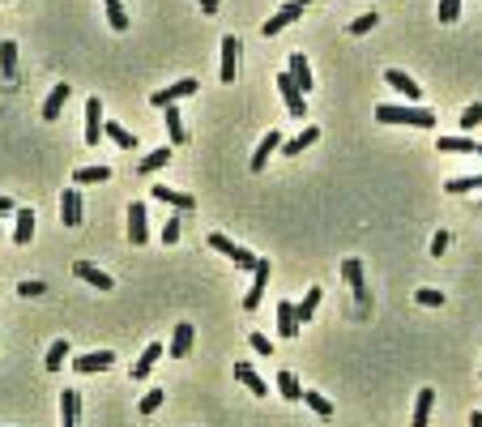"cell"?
I'll use <instances>...</instances> for the list:
<instances>
[{"mask_svg":"<svg viewBox=\"0 0 482 427\" xmlns=\"http://www.w3.org/2000/svg\"><path fill=\"white\" fill-rule=\"evenodd\" d=\"M376 120H380V124H414V128H431V124H436V111H427V107H393V103H380V107H376Z\"/></svg>","mask_w":482,"mask_h":427,"instance_id":"1","label":"cell"},{"mask_svg":"<svg viewBox=\"0 0 482 427\" xmlns=\"http://www.w3.org/2000/svg\"><path fill=\"white\" fill-rule=\"evenodd\" d=\"M278 94H282V103H286V111H290V115H299V120L308 115V94L295 86V77H290V73H278Z\"/></svg>","mask_w":482,"mask_h":427,"instance_id":"2","label":"cell"},{"mask_svg":"<svg viewBox=\"0 0 482 427\" xmlns=\"http://www.w3.org/2000/svg\"><path fill=\"white\" fill-rule=\"evenodd\" d=\"M145 240H150V210H145V201H132L128 205V244L145 248Z\"/></svg>","mask_w":482,"mask_h":427,"instance_id":"3","label":"cell"},{"mask_svg":"<svg viewBox=\"0 0 482 427\" xmlns=\"http://www.w3.org/2000/svg\"><path fill=\"white\" fill-rule=\"evenodd\" d=\"M299 17H303V4H299V0H290V4H282V9H278V13L261 26V34H265V38H273V34H282L290 21H299Z\"/></svg>","mask_w":482,"mask_h":427,"instance_id":"4","label":"cell"},{"mask_svg":"<svg viewBox=\"0 0 482 427\" xmlns=\"http://www.w3.org/2000/svg\"><path fill=\"white\" fill-rule=\"evenodd\" d=\"M235 77H239V38H235V34H226V38H222V64H218V81H226V86H231Z\"/></svg>","mask_w":482,"mask_h":427,"instance_id":"5","label":"cell"},{"mask_svg":"<svg viewBox=\"0 0 482 427\" xmlns=\"http://www.w3.org/2000/svg\"><path fill=\"white\" fill-rule=\"evenodd\" d=\"M188 94H197V81H192V77H179L175 86L154 90V94H150V103H154V107H175V103H179V98H188Z\"/></svg>","mask_w":482,"mask_h":427,"instance_id":"6","label":"cell"},{"mask_svg":"<svg viewBox=\"0 0 482 427\" xmlns=\"http://www.w3.org/2000/svg\"><path fill=\"white\" fill-rule=\"evenodd\" d=\"M256 278H252V287H248V295H243V312H256V304H261V295H265V287H269V261H256V269H252Z\"/></svg>","mask_w":482,"mask_h":427,"instance_id":"7","label":"cell"},{"mask_svg":"<svg viewBox=\"0 0 482 427\" xmlns=\"http://www.w3.org/2000/svg\"><path fill=\"white\" fill-rule=\"evenodd\" d=\"M103 141V98H85V145Z\"/></svg>","mask_w":482,"mask_h":427,"instance_id":"8","label":"cell"},{"mask_svg":"<svg viewBox=\"0 0 482 427\" xmlns=\"http://www.w3.org/2000/svg\"><path fill=\"white\" fill-rule=\"evenodd\" d=\"M73 278H81V282H90L94 291H111L115 282H111V274H103L98 265H90V261H73Z\"/></svg>","mask_w":482,"mask_h":427,"instance_id":"9","label":"cell"},{"mask_svg":"<svg viewBox=\"0 0 482 427\" xmlns=\"http://www.w3.org/2000/svg\"><path fill=\"white\" fill-rule=\"evenodd\" d=\"M81 192L77 188H64V197H60V222L64 227H81Z\"/></svg>","mask_w":482,"mask_h":427,"instance_id":"10","label":"cell"},{"mask_svg":"<svg viewBox=\"0 0 482 427\" xmlns=\"http://www.w3.org/2000/svg\"><path fill=\"white\" fill-rule=\"evenodd\" d=\"M273 150H282V133H278V128H273V133H265V137H261V145H256V154H252V171H256V175L265 171V163L273 158Z\"/></svg>","mask_w":482,"mask_h":427,"instance_id":"11","label":"cell"},{"mask_svg":"<svg viewBox=\"0 0 482 427\" xmlns=\"http://www.w3.org/2000/svg\"><path fill=\"white\" fill-rule=\"evenodd\" d=\"M111 364H115V355H111V351H94V355H81V359H73V372L90 376V372H107Z\"/></svg>","mask_w":482,"mask_h":427,"instance_id":"12","label":"cell"},{"mask_svg":"<svg viewBox=\"0 0 482 427\" xmlns=\"http://www.w3.org/2000/svg\"><path fill=\"white\" fill-rule=\"evenodd\" d=\"M286 73L295 77V86H299L303 94H312V81H316V77H312V64H308V56H303V51H295V56H290V68H286Z\"/></svg>","mask_w":482,"mask_h":427,"instance_id":"13","label":"cell"},{"mask_svg":"<svg viewBox=\"0 0 482 427\" xmlns=\"http://www.w3.org/2000/svg\"><path fill=\"white\" fill-rule=\"evenodd\" d=\"M384 81H389L397 94H406L410 103H419V94H423V90H419V81H414L410 73H402V68H389V73H384Z\"/></svg>","mask_w":482,"mask_h":427,"instance_id":"14","label":"cell"},{"mask_svg":"<svg viewBox=\"0 0 482 427\" xmlns=\"http://www.w3.org/2000/svg\"><path fill=\"white\" fill-rule=\"evenodd\" d=\"M34 218H38L34 210H17V214H13V244L26 248V244L34 240Z\"/></svg>","mask_w":482,"mask_h":427,"instance_id":"15","label":"cell"},{"mask_svg":"<svg viewBox=\"0 0 482 427\" xmlns=\"http://www.w3.org/2000/svg\"><path fill=\"white\" fill-rule=\"evenodd\" d=\"M192 325L188 321H179L175 325V334H171V346H167V355H175V359H184V355H192Z\"/></svg>","mask_w":482,"mask_h":427,"instance_id":"16","label":"cell"},{"mask_svg":"<svg viewBox=\"0 0 482 427\" xmlns=\"http://www.w3.org/2000/svg\"><path fill=\"white\" fill-rule=\"evenodd\" d=\"M235 381H239L252 398H265V393H269V385L256 376V368H252V364H235Z\"/></svg>","mask_w":482,"mask_h":427,"instance_id":"17","label":"cell"},{"mask_svg":"<svg viewBox=\"0 0 482 427\" xmlns=\"http://www.w3.org/2000/svg\"><path fill=\"white\" fill-rule=\"evenodd\" d=\"M171 154H175V145H158V150H150V154L141 158L137 175H154V171H162V167L171 163Z\"/></svg>","mask_w":482,"mask_h":427,"instance_id":"18","label":"cell"},{"mask_svg":"<svg viewBox=\"0 0 482 427\" xmlns=\"http://www.w3.org/2000/svg\"><path fill=\"white\" fill-rule=\"evenodd\" d=\"M295 334H299V312L290 299H282L278 304V338H295Z\"/></svg>","mask_w":482,"mask_h":427,"instance_id":"19","label":"cell"},{"mask_svg":"<svg viewBox=\"0 0 482 427\" xmlns=\"http://www.w3.org/2000/svg\"><path fill=\"white\" fill-rule=\"evenodd\" d=\"M162 355H167V346H158V342H150V346L141 351V359L132 364V381H145V376H150V368H154V364H158Z\"/></svg>","mask_w":482,"mask_h":427,"instance_id":"20","label":"cell"},{"mask_svg":"<svg viewBox=\"0 0 482 427\" xmlns=\"http://www.w3.org/2000/svg\"><path fill=\"white\" fill-rule=\"evenodd\" d=\"M316 141H320V128L312 124V128H303L299 137H290V141H282V154H286V158H295V154H303V150H308V145H316Z\"/></svg>","mask_w":482,"mask_h":427,"instance_id":"21","label":"cell"},{"mask_svg":"<svg viewBox=\"0 0 482 427\" xmlns=\"http://www.w3.org/2000/svg\"><path fill=\"white\" fill-rule=\"evenodd\" d=\"M342 282L363 299V261H359V257H346V261H342Z\"/></svg>","mask_w":482,"mask_h":427,"instance_id":"22","label":"cell"},{"mask_svg":"<svg viewBox=\"0 0 482 427\" xmlns=\"http://www.w3.org/2000/svg\"><path fill=\"white\" fill-rule=\"evenodd\" d=\"M431 406H436V389H419V398H414V427H427L431 423Z\"/></svg>","mask_w":482,"mask_h":427,"instance_id":"23","label":"cell"},{"mask_svg":"<svg viewBox=\"0 0 482 427\" xmlns=\"http://www.w3.org/2000/svg\"><path fill=\"white\" fill-rule=\"evenodd\" d=\"M64 103H68V81H60V86L43 98V120H56V115L64 111Z\"/></svg>","mask_w":482,"mask_h":427,"instance_id":"24","label":"cell"},{"mask_svg":"<svg viewBox=\"0 0 482 427\" xmlns=\"http://www.w3.org/2000/svg\"><path fill=\"white\" fill-rule=\"evenodd\" d=\"M103 137H107V141H115L120 150H137V145H141V141H137L124 124H115V120H107V124H103Z\"/></svg>","mask_w":482,"mask_h":427,"instance_id":"25","label":"cell"},{"mask_svg":"<svg viewBox=\"0 0 482 427\" xmlns=\"http://www.w3.org/2000/svg\"><path fill=\"white\" fill-rule=\"evenodd\" d=\"M0 77H4V81L17 77V43H13V38L0 43Z\"/></svg>","mask_w":482,"mask_h":427,"instance_id":"26","label":"cell"},{"mask_svg":"<svg viewBox=\"0 0 482 427\" xmlns=\"http://www.w3.org/2000/svg\"><path fill=\"white\" fill-rule=\"evenodd\" d=\"M154 197H158V201H167V205H175V210H192V205H197V197H192V192H175V188H167V184H158V188H154Z\"/></svg>","mask_w":482,"mask_h":427,"instance_id":"27","label":"cell"},{"mask_svg":"<svg viewBox=\"0 0 482 427\" xmlns=\"http://www.w3.org/2000/svg\"><path fill=\"white\" fill-rule=\"evenodd\" d=\"M436 145H440L444 154H478V141H474V137H440Z\"/></svg>","mask_w":482,"mask_h":427,"instance_id":"28","label":"cell"},{"mask_svg":"<svg viewBox=\"0 0 482 427\" xmlns=\"http://www.w3.org/2000/svg\"><path fill=\"white\" fill-rule=\"evenodd\" d=\"M60 419H64V423H77V419H81V398H77V389H64V393H60Z\"/></svg>","mask_w":482,"mask_h":427,"instance_id":"29","label":"cell"},{"mask_svg":"<svg viewBox=\"0 0 482 427\" xmlns=\"http://www.w3.org/2000/svg\"><path fill=\"white\" fill-rule=\"evenodd\" d=\"M111 180V167H77L73 171V184H107Z\"/></svg>","mask_w":482,"mask_h":427,"instance_id":"30","label":"cell"},{"mask_svg":"<svg viewBox=\"0 0 482 427\" xmlns=\"http://www.w3.org/2000/svg\"><path fill=\"white\" fill-rule=\"evenodd\" d=\"M68 351H73V346H68V338H56V342L47 346V372H60V368H64V359H68Z\"/></svg>","mask_w":482,"mask_h":427,"instance_id":"31","label":"cell"},{"mask_svg":"<svg viewBox=\"0 0 482 427\" xmlns=\"http://www.w3.org/2000/svg\"><path fill=\"white\" fill-rule=\"evenodd\" d=\"M278 393H282L286 402H299V398H303V385H299L290 372H278Z\"/></svg>","mask_w":482,"mask_h":427,"instance_id":"32","label":"cell"},{"mask_svg":"<svg viewBox=\"0 0 482 427\" xmlns=\"http://www.w3.org/2000/svg\"><path fill=\"white\" fill-rule=\"evenodd\" d=\"M303 402H308V406H312L320 419H333V402H329V398H320L316 389H303Z\"/></svg>","mask_w":482,"mask_h":427,"instance_id":"33","label":"cell"},{"mask_svg":"<svg viewBox=\"0 0 482 427\" xmlns=\"http://www.w3.org/2000/svg\"><path fill=\"white\" fill-rule=\"evenodd\" d=\"M316 304H320V287H312V291L303 295V304H295L299 321H312V317H316Z\"/></svg>","mask_w":482,"mask_h":427,"instance_id":"34","label":"cell"},{"mask_svg":"<svg viewBox=\"0 0 482 427\" xmlns=\"http://www.w3.org/2000/svg\"><path fill=\"white\" fill-rule=\"evenodd\" d=\"M107 4V21H111V30H128V13H124V4L120 0H103Z\"/></svg>","mask_w":482,"mask_h":427,"instance_id":"35","label":"cell"},{"mask_svg":"<svg viewBox=\"0 0 482 427\" xmlns=\"http://www.w3.org/2000/svg\"><path fill=\"white\" fill-rule=\"evenodd\" d=\"M444 188H449V192H474V188H482V175H457V180H444Z\"/></svg>","mask_w":482,"mask_h":427,"instance_id":"36","label":"cell"},{"mask_svg":"<svg viewBox=\"0 0 482 427\" xmlns=\"http://www.w3.org/2000/svg\"><path fill=\"white\" fill-rule=\"evenodd\" d=\"M376 21H380V9H372V13L355 17V21H350V34H372V30H376Z\"/></svg>","mask_w":482,"mask_h":427,"instance_id":"37","label":"cell"},{"mask_svg":"<svg viewBox=\"0 0 482 427\" xmlns=\"http://www.w3.org/2000/svg\"><path fill=\"white\" fill-rule=\"evenodd\" d=\"M167 111V133H171V145H184V124H179V111L175 107H162Z\"/></svg>","mask_w":482,"mask_h":427,"instance_id":"38","label":"cell"},{"mask_svg":"<svg viewBox=\"0 0 482 427\" xmlns=\"http://www.w3.org/2000/svg\"><path fill=\"white\" fill-rule=\"evenodd\" d=\"M478 124H482V103H470V107L461 111V128H466V133H474Z\"/></svg>","mask_w":482,"mask_h":427,"instance_id":"39","label":"cell"},{"mask_svg":"<svg viewBox=\"0 0 482 427\" xmlns=\"http://www.w3.org/2000/svg\"><path fill=\"white\" fill-rule=\"evenodd\" d=\"M436 13H440V21H444V26H453V21L461 17V0H440V9H436Z\"/></svg>","mask_w":482,"mask_h":427,"instance_id":"40","label":"cell"},{"mask_svg":"<svg viewBox=\"0 0 482 427\" xmlns=\"http://www.w3.org/2000/svg\"><path fill=\"white\" fill-rule=\"evenodd\" d=\"M205 244H209L214 252H222V257H231V252H235V244H231L222 231H209V240H205Z\"/></svg>","mask_w":482,"mask_h":427,"instance_id":"41","label":"cell"},{"mask_svg":"<svg viewBox=\"0 0 482 427\" xmlns=\"http://www.w3.org/2000/svg\"><path fill=\"white\" fill-rule=\"evenodd\" d=\"M414 299H419L423 308H444V295H440V291H431V287H423V291H419Z\"/></svg>","mask_w":482,"mask_h":427,"instance_id":"42","label":"cell"},{"mask_svg":"<svg viewBox=\"0 0 482 427\" xmlns=\"http://www.w3.org/2000/svg\"><path fill=\"white\" fill-rule=\"evenodd\" d=\"M158 406H162V389H150V393L141 398V419H145V415H154Z\"/></svg>","mask_w":482,"mask_h":427,"instance_id":"43","label":"cell"},{"mask_svg":"<svg viewBox=\"0 0 482 427\" xmlns=\"http://www.w3.org/2000/svg\"><path fill=\"white\" fill-rule=\"evenodd\" d=\"M231 261H235L239 269H256V257H252L248 248H239V244H235V252H231Z\"/></svg>","mask_w":482,"mask_h":427,"instance_id":"44","label":"cell"},{"mask_svg":"<svg viewBox=\"0 0 482 427\" xmlns=\"http://www.w3.org/2000/svg\"><path fill=\"white\" fill-rule=\"evenodd\" d=\"M17 291H21L26 299H34V295H43V291H47V282H38V278H30V282H21Z\"/></svg>","mask_w":482,"mask_h":427,"instance_id":"45","label":"cell"},{"mask_svg":"<svg viewBox=\"0 0 482 427\" xmlns=\"http://www.w3.org/2000/svg\"><path fill=\"white\" fill-rule=\"evenodd\" d=\"M248 342H252V351H256V355H273V342H269L265 334H252Z\"/></svg>","mask_w":482,"mask_h":427,"instance_id":"46","label":"cell"},{"mask_svg":"<svg viewBox=\"0 0 482 427\" xmlns=\"http://www.w3.org/2000/svg\"><path fill=\"white\" fill-rule=\"evenodd\" d=\"M449 252V231H436V240H431V257H444Z\"/></svg>","mask_w":482,"mask_h":427,"instance_id":"47","label":"cell"},{"mask_svg":"<svg viewBox=\"0 0 482 427\" xmlns=\"http://www.w3.org/2000/svg\"><path fill=\"white\" fill-rule=\"evenodd\" d=\"M179 240V218H171L167 227H162V244H175Z\"/></svg>","mask_w":482,"mask_h":427,"instance_id":"48","label":"cell"},{"mask_svg":"<svg viewBox=\"0 0 482 427\" xmlns=\"http://www.w3.org/2000/svg\"><path fill=\"white\" fill-rule=\"evenodd\" d=\"M0 214H17V205H13V197H0Z\"/></svg>","mask_w":482,"mask_h":427,"instance_id":"49","label":"cell"},{"mask_svg":"<svg viewBox=\"0 0 482 427\" xmlns=\"http://www.w3.org/2000/svg\"><path fill=\"white\" fill-rule=\"evenodd\" d=\"M197 4H201V9H205V13H209V17H214V13H218V0H197Z\"/></svg>","mask_w":482,"mask_h":427,"instance_id":"50","label":"cell"},{"mask_svg":"<svg viewBox=\"0 0 482 427\" xmlns=\"http://www.w3.org/2000/svg\"><path fill=\"white\" fill-rule=\"evenodd\" d=\"M470 427H482V411H474V415H470Z\"/></svg>","mask_w":482,"mask_h":427,"instance_id":"51","label":"cell"},{"mask_svg":"<svg viewBox=\"0 0 482 427\" xmlns=\"http://www.w3.org/2000/svg\"><path fill=\"white\" fill-rule=\"evenodd\" d=\"M299 4H312V0H299Z\"/></svg>","mask_w":482,"mask_h":427,"instance_id":"52","label":"cell"},{"mask_svg":"<svg viewBox=\"0 0 482 427\" xmlns=\"http://www.w3.org/2000/svg\"><path fill=\"white\" fill-rule=\"evenodd\" d=\"M0 240H4V227H0Z\"/></svg>","mask_w":482,"mask_h":427,"instance_id":"53","label":"cell"},{"mask_svg":"<svg viewBox=\"0 0 482 427\" xmlns=\"http://www.w3.org/2000/svg\"><path fill=\"white\" fill-rule=\"evenodd\" d=\"M64 427H77V423H64Z\"/></svg>","mask_w":482,"mask_h":427,"instance_id":"54","label":"cell"},{"mask_svg":"<svg viewBox=\"0 0 482 427\" xmlns=\"http://www.w3.org/2000/svg\"><path fill=\"white\" fill-rule=\"evenodd\" d=\"M478 154H482V145H478Z\"/></svg>","mask_w":482,"mask_h":427,"instance_id":"55","label":"cell"}]
</instances>
